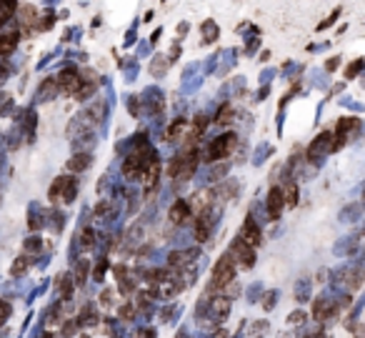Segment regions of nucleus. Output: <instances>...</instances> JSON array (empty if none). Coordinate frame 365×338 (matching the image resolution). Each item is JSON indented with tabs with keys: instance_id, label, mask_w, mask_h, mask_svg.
I'll return each mask as SVG.
<instances>
[{
	"instance_id": "37998d69",
	"label": "nucleus",
	"mask_w": 365,
	"mask_h": 338,
	"mask_svg": "<svg viewBox=\"0 0 365 338\" xmlns=\"http://www.w3.org/2000/svg\"><path fill=\"white\" fill-rule=\"evenodd\" d=\"M128 108H130L133 116H140V95H130L128 98Z\"/></svg>"
},
{
	"instance_id": "a211bd4d",
	"label": "nucleus",
	"mask_w": 365,
	"mask_h": 338,
	"mask_svg": "<svg viewBox=\"0 0 365 338\" xmlns=\"http://www.w3.org/2000/svg\"><path fill=\"white\" fill-rule=\"evenodd\" d=\"M185 130H188V118H175L168 130H165V138L168 140H178V138H185Z\"/></svg>"
},
{
	"instance_id": "c756f323",
	"label": "nucleus",
	"mask_w": 365,
	"mask_h": 338,
	"mask_svg": "<svg viewBox=\"0 0 365 338\" xmlns=\"http://www.w3.org/2000/svg\"><path fill=\"white\" fill-rule=\"evenodd\" d=\"M365 68V60L363 58H355L348 68H345V81H353V78H358V73Z\"/></svg>"
},
{
	"instance_id": "4468645a",
	"label": "nucleus",
	"mask_w": 365,
	"mask_h": 338,
	"mask_svg": "<svg viewBox=\"0 0 365 338\" xmlns=\"http://www.w3.org/2000/svg\"><path fill=\"white\" fill-rule=\"evenodd\" d=\"M210 196H215L220 203H225V201H233V198L238 196V180H233V178H225V183H220L218 188H213V191H210Z\"/></svg>"
},
{
	"instance_id": "6ab92c4d",
	"label": "nucleus",
	"mask_w": 365,
	"mask_h": 338,
	"mask_svg": "<svg viewBox=\"0 0 365 338\" xmlns=\"http://www.w3.org/2000/svg\"><path fill=\"white\" fill-rule=\"evenodd\" d=\"M98 88H100V81H83V78H80V88L73 95H75V100H88Z\"/></svg>"
},
{
	"instance_id": "bf43d9fd",
	"label": "nucleus",
	"mask_w": 365,
	"mask_h": 338,
	"mask_svg": "<svg viewBox=\"0 0 365 338\" xmlns=\"http://www.w3.org/2000/svg\"><path fill=\"white\" fill-rule=\"evenodd\" d=\"M43 338H50V336H48V333H45V336H43Z\"/></svg>"
},
{
	"instance_id": "4c0bfd02",
	"label": "nucleus",
	"mask_w": 365,
	"mask_h": 338,
	"mask_svg": "<svg viewBox=\"0 0 365 338\" xmlns=\"http://www.w3.org/2000/svg\"><path fill=\"white\" fill-rule=\"evenodd\" d=\"M93 213H95V218H105V215H110V213H113V206H110L108 201H100V203L95 206V211H93Z\"/></svg>"
},
{
	"instance_id": "f704fd0d",
	"label": "nucleus",
	"mask_w": 365,
	"mask_h": 338,
	"mask_svg": "<svg viewBox=\"0 0 365 338\" xmlns=\"http://www.w3.org/2000/svg\"><path fill=\"white\" fill-rule=\"evenodd\" d=\"M23 248H25V253H38L40 248H43V241H40L38 236H30V238H25Z\"/></svg>"
},
{
	"instance_id": "a18cd8bd",
	"label": "nucleus",
	"mask_w": 365,
	"mask_h": 338,
	"mask_svg": "<svg viewBox=\"0 0 365 338\" xmlns=\"http://www.w3.org/2000/svg\"><path fill=\"white\" fill-rule=\"evenodd\" d=\"M75 328H78V321H65V323H63V336L70 338V336L75 333Z\"/></svg>"
},
{
	"instance_id": "864d4df0",
	"label": "nucleus",
	"mask_w": 365,
	"mask_h": 338,
	"mask_svg": "<svg viewBox=\"0 0 365 338\" xmlns=\"http://www.w3.org/2000/svg\"><path fill=\"white\" fill-rule=\"evenodd\" d=\"M265 328H268L265 323H255V326H253V331H250V336H253V338H258V333H260V331H265Z\"/></svg>"
},
{
	"instance_id": "72a5a7b5",
	"label": "nucleus",
	"mask_w": 365,
	"mask_h": 338,
	"mask_svg": "<svg viewBox=\"0 0 365 338\" xmlns=\"http://www.w3.org/2000/svg\"><path fill=\"white\" fill-rule=\"evenodd\" d=\"M340 13H343V8H333V13L325 18V20H323V23H318V33H323V30H325V28H330L338 18H340Z\"/></svg>"
},
{
	"instance_id": "9d476101",
	"label": "nucleus",
	"mask_w": 365,
	"mask_h": 338,
	"mask_svg": "<svg viewBox=\"0 0 365 338\" xmlns=\"http://www.w3.org/2000/svg\"><path fill=\"white\" fill-rule=\"evenodd\" d=\"M240 241L250 246V248H258L263 243V233L258 228V223L253 218H245V223H243V228H240Z\"/></svg>"
},
{
	"instance_id": "603ef678",
	"label": "nucleus",
	"mask_w": 365,
	"mask_h": 338,
	"mask_svg": "<svg viewBox=\"0 0 365 338\" xmlns=\"http://www.w3.org/2000/svg\"><path fill=\"white\" fill-rule=\"evenodd\" d=\"M8 73H10V65H8V63H5V58H3V60H0V78H5Z\"/></svg>"
},
{
	"instance_id": "3c124183",
	"label": "nucleus",
	"mask_w": 365,
	"mask_h": 338,
	"mask_svg": "<svg viewBox=\"0 0 365 338\" xmlns=\"http://www.w3.org/2000/svg\"><path fill=\"white\" fill-rule=\"evenodd\" d=\"M28 225H30V228H33V231H38V228H40V225H43V220H38V215H30V220H28Z\"/></svg>"
},
{
	"instance_id": "c03bdc74",
	"label": "nucleus",
	"mask_w": 365,
	"mask_h": 338,
	"mask_svg": "<svg viewBox=\"0 0 365 338\" xmlns=\"http://www.w3.org/2000/svg\"><path fill=\"white\" fill-rule=\"evenodd\" d=\"M105 271H108V260L103 258V260L98 263V266H95V271H93V278H95V281H100V278L105 276Z\"/></svg>"
},
{
	"instance_id": "bb28decb",
	"label": "nucleus",
	"mask_w": 365,
	"mask_h": 338,
	"mask_svg": "<svg viewBox=\"0 0 365 338\" xmlns=\"http://www.w3.org/2000/svg\"><path fill=\"white\" fill-rule=\"evenodd\" d=\"M53 25H55V13H50V10H48L45 15H40V18H38L35 30H38V33H45V30H50Z\"/></svg>"
},
{
	"instance_id": "6e6552de",
	"label": "nucleus",
	"mask_w": 365,
	"mask_h": 338,
	"mask_svg": "<svg viewBox=\"0 0 365 338\" xmlns=\"http://www.w3.org/2000/svg\"><path fill=\"white\" fill-rule=\"evenodd\" d=\"M55 81H58V90L60 93H75L80 88V73L75 68H63L58 75H55Z\"/></svg>"
},
{
	"instance_id": "052dcab7",
	"label": "nucleus",
	"mask_w": 365,
	"mask_h": 338,
	"mask_svg": "<svg viewBox=\"0 0 365 338\" xmlns=\"http://www.w3.org/2000/svg\"><path fill=\"white\" fill-rule=\"evenodd\" d=\"M83 338H88V336H83Z\"/></svg>"
},
{
	"instance_id": "5fc2aeb1",
	"label": "nucleus",
	"mask_w": 365,
	"mask_h": 338,
	"mask_svg": "<svg viewBox=\"0 0 365 338\" xmlns=\"http://www.w3.org/2000/svg\"><path fill=\"white\" fill-rule=\"evenodd\" d=\"M188 30H190V23H180V25H178V35H180V38L188 35Z\"/></svg>"
},
{
	"instance_id": "7c9ffc66",
	"label": "nucleus",
	"mask_w": 365,
	"mask_h": 338,
	"mask_svg": "<svg viewBox=\"0 0 365 338\" xmlns=\"http://www.w3.org/2000/svg\"><path fill=\"white\" fill-rule=\"evenodd\" d=\"M63 183H65V175L55 178V183L50 185V191H48V198H50V203H58V201H60V193H63Z\"/></svg>"
},
{
	"instance_id": "ea45409f",
	"label": "nucleus",
	"mask_w": 365,
	"mask_h": 338,
	"mask_svg": "<svg viewBox=\"0 0 365 338\" xmlns=\"http://www.w3.org/2000/svg\"><path fill=\"white\" fill-rule=\"evenodd\" d=\"M223 175H228V163L215 166V168H213V173H210V180H223Z\"/></svg>"
},
{
	"instance_id": "20e7f679",
	"label": "nucleus",
	"mask_w": 365,
	"mask_h": 338,
	"mask_svg": "<svg viewBox=\"0 0 365 338\" xmlns=\"http://www.w3.org/2000/svg\"><path fill=\"white\" fill-rule=\"evenodd\" d=\"M15 15H18V25H20L18 30H20V35H33L35 33V25H38V18H40L38 8L35 5H18Z\"/></svg>"
},
{
	"instance_id": "1a4fd4ad",
	"label": "nucleus",
	"mask_w": 365,
	"mask_h": 338,
	"mask_svg": "<svg viewBox=\"0 0 365 338\" xmlns=\"http://www.w3.org/2000/svg\"><path fill=\"white\" fill-rule=\"evenodd\" d=\"M265 208H268L270 220H278V218H280V213L285 211V201H283V188H280V185H273L270 191H268Z\"/></svg>"
},
{
	"instance_id": "2f4dec72",
	"label": "nucleus",
	"mask_w": 365,
	"mask_h": 338,
	"mask_svg": "<svg viewBox=\"0 0 365 338\" xmlns=\"http://www.w3.org/2000/svg\"><path fill=\"white\" fill-rule=\"evenodd\" d=\"M15 10H18V3H13V5H0V28H3V25L15 15Z\"/></svg>"
},
{
	"instance_id": "39448f33",
	"label": "nucleus",
	"mask_w": 365,
	"mask_h": 338,
	"mask_svg": "<svg viewBox=\"0 0 365 338\" xmlns=\"http://www.w3.org/2000/svg\"><path fill=\"white\" fill-rule=\"evenodd\" d=\"M330 145H333V133L330 130H323V133H318L315 138H313V143L308 145V150H305V158L308 161H318V158H323L330 150Z\"/></svg>"
},
{
	"instance_id": "5701e85b",
	"label": "nucleus",
	"mask_w": 365,
	"mask_h": 338,
	"mask_svg": "<svg viewBox=\"0 0 365 338\" xmlns=\"http://www.w3.org/2000/svg\"><path fill=\"white\" fill-rule=\"evenodd\" d=\"M210 308H213V316L220 321V318H225L228 311H230V300H228L225 296H218V298L210 300Z\"/></svg>"
},
{
	"instance_id": "f3484780",
	"label": "nucleus",
	"mask_w": 365,
	"mask_h": 338,
	"mask_svg": "<svg viewBox=\"0 0 365 338\" xmlns=\"http://www.w3.org/2000/svg\"><path fill=\"white\" fill-rule=\"evenodd\" d=\"M200 33H203V43H215L218 38H220V28L213 18H205L200 25Z\"/></svg>"
},
{
	"instance_id": "423d86ee",
	"label": "nucleus",
	"mask_w": 365,
	"mask_h": 338,
	"mask_svg": "<svg viewBox=\"0 0 365 338\" xmlns=\"http://www.w3.org/2000/svg\"><path fill=\"white\" fill-rule=\"evenodd\" d=\"M228 255L233 258V263H235V266H240L243 271L253 268V263H255V251H253L250 246H245L243 241H235Z\"/></svg>"
},
{
	"instance_id": "7ed1b4c3",
	"label": "nucleus",
	"mask_w": 365,
	"mask_h": 338,
	"mask_svg": "<svg viewBox=\"0 0 365 338\" xmlns=\"http://www.w3.org/2000/svg\"><path fill=\"white\" fill-rule=\"evenodd\" d=\"M233 278H235V263H233L230 255H223L213 268V283L210 286L213 288H225V286L233 283Z\"/></svg>"
},
{
	"instance_id": "4d7b16f0",
	"label": "nucleus",
	"mask_w": 365,
	"mask_h": 338,
	"mask_svg": "<svg viewBox=\"0 0 365 338\" xmlns=\"http://www.w3.org/2000/svg\"><path fill=\"white\" fill-rule=\"evenodd\" d=\"M160 33H163V30H160V28H158V30H155V33L150 35V43H158V38H160Z\"/></svg>"
},
{
	"instance_id": "b1692460",
	"label": "nucleus",
	"mask_w": 365,
	"mask_h": 338,
	"mask_svg": "<svg viewBox=\"0 0 365 338\" xmlns=\"http://www.w3.org/2000/svg\"><path fill=\"white\" fill-rule=\"evenodd\" d=\"M298 198H300L298 185H295L293 180H288V183H285V188H283V201H285V206H288V208H295V206H298Z\"/></svg>"
},
{
	"instance_id": "0eeeda50",
	"label": "nucleus",
	"mask_w": 365,
	"mask_h": 338,
	"mask_svg": "<svg viewBox=\"0 0 365 338\" xmlns=\"http://www.w3.org/2000/svg\"><path fill=\"white\" fill-rule=\"evenodd\" d=\"M150 156H153V153H150ZM150 156H148V153H130V156L123 161V175H125V180L140 178V175H143V168H145L148 161H150Z\"/></svg>"
},
{
	"instance_id": "a19ab883",
	"label": "nucleus",
	"mask_w": 365,
	"mask_h": 338,
	"mask_svg": "<svg viewBox=\"0 0 365 338\" xmlns=\"http://www.w3.org/2000/svg\"><path fill=\"white\" fill-rule=\"evenodd\" d=\"M133 316H135V308H133V303L120 306V318H123V321H133Z\"/></svg>"
},
{
	"instance_id": "58836bf2",
	"label": "nucleus",
	"mask_w": 365,
	"mask_h": 338,
	"mask_svg": "<svg viewBox=\"0 0 365 338\" xmlns=\"http://www.w3.org/2000/svg\"><path fill=\"white\" fill-rule=\"evenodd\" d=\"M80 323H88V326H93V323H98V313L93 311V306H88V308H83V321Z\"/></svg>"
},
{
	"instance_id": "473e14b6",
	"label": "nucleus",
	"mask_w": 365,
	"mask_h": 338,
	"mask_svg": "<svg viewBox=\"0 0 365 338\" xmlns=\"http://www.w3.org/2000/svg\"><path fill=\"white\" fill-rule=\"evenodd\" d=\"M85 276H88V260H78V266H75V273H73L75 283L80 286V283L85 281Z\"/></svg>"
},
{
	"instance_id": "dca6fc26",
	"label": "nucleus",
	"mask_w": 365,
	"mask_h": 338,
	"mask_svg": "<svg viewBox=\"0 0 365 338\" xmlns=\"http://www.w3.org/2000/svg\"><path fill=\"white\" fill-rule=\"evenodd\" d=\"M58 81H55V75H50V78H45L43 83H40V88H38V98L40 100H55L58 98Z\"/></svg>"
},
{
	"instance_id": "f257e3e1",
	"label": "nucleus",
	"mask_w": 365,
	"mask_h": 338,
	"mask_svg": "<svg viewBox=\"0 0 365 338\" xmlns=\"http://www.w3.org/2000/svg\"><path fill=\"white\" fill-rule=\"evenodd\" d=\"M198 163H200V156L198 150H185V153L170 158L168 168H165V175L168 178H178V180H190L198 170Z\"/></svg>"
},
{
	"instance_id": "aec40b11",
	"label": "nucleus",
	"mask_w": 365,
	"mask_h": 338,
	"mask_svg": "<svg viewBox=\"0 0 365 338\" xmlns=\"http://www.w3.org/2000/svg\"><path fill=\"white\" fill-rule=\"evenodd\" d=\"M83 116L88 118V123H100L103 118H105V103L103 100H95V103H90L88 108H85V113Z\"/></svg>"
},
{
	"instance_id": "412c9836",
	"label": "nucleus",
	"mask_w": 365,
	"mask_h": 338,
	"mask_svg": "<svg viewBox=\"0 0 365 338\" xmlns=\"http://www.w3.org/2000/svg\"><path fill=\"white\" fill-rule=\"evenodd\" d=\"M75 196H78V178H73V175H65L60 201H63V203H73V201H75Z\"/></svg>"
},
{
	"instance_id": "79ce46f5",
	"label": "nucleus",
	"mask_w": 365,
	"mask_h": 338,
	"mask_svg": "<svg viewBox=\"0 0 365 338\" xmlns=\"http://www.w3.org/2000/svg\"><path fill=\"white\" fill-rule=\"evenodd\" d=\"M10 318V306L5 303L3 298H0V326H5V321Z\"/></svg>"
},
{
	"instance_id": "a878e982",
	"label": "nucleus",
	"mask_w": 365,
	"mask_h": 338,
	"mask_svg": "<svg viewBox=\"0 0 365 338\" xmlns=\"http://www.w3.org/2000/svg\"><path fill=\"white\" fill-rule=\"evenodd\" d=\"M188 255H193V253H185V251H173V253L168 255V266H170V268H183L185 263L190 260Z\"/></svg>"
},
{
	"instance_id": "de8ad7c7",
	"label": "nucleus",
	"mask_w": 365,
	"mask_h": 338,
	"mask_svg": "<svg viewBox=\"0 0 365 338\" xmlns=\"http://www.w3.org/2000/svg\"><path fill=\"white\" fill-rule=\"evenodd\" d=\"M100 303H103L105 308L113 303V291H103V293H100Z\"/></svg>"
},
{
	"instance_id": "09e8293b",
	"label": "nucleus",
	"mask_w": 365,
	"mask_h": 338,
	"mask_svg": "<svg viewBox=\"0 0 365 338\" xmlns=\"http://www.w3.org/2000/svg\"><path fill=\"white\" fill-rule=\"evenodd\" d=\"M338 65H340V58L335 55V58H330V60L325 63V70H328V73H333V70H338Z\"/></svg>"
},
{
	"instance_id": "e433bc0d",
	"label": "nucleus",
	"mask_w": 365,
	"mask_h": 338,
	"mask_svg": "<svg viewBox=\"0 0 365 338\" xmlns=\"http://www.w3.org/2000/svg\"><path fill=\"white\" fill-rule=\"evenodd\" d=\"M80 246H83V248H93L95 246V233L90 228H85L83 233H80Z\"/></svg>"
},
{
	"instance_id": "49530a36",
	"label": "nucleus",
	"mask_w": 365,
	"mask_h": 338,
	"mask_svg": "<svg viewBox=\"0 0 365 338\" xmlns=\"http://www.w3.org/2000/svg\"><path fill=\"white\" fill-rule=\"evenodd\" d=\"M348 276H350V288H360V283H363L360 281V271H350Z\"/></svg>"
},
{
	"instance_id": "13d9d810",
	"label": "nucleus",
	"mask_w": 365,
	"mask_h": 338,
	"mask_svg": "<svg viewBox=\"0 0 365 338\" xmlns=\"http://www.w3.org/2000/svg\"><path fill=\"white\" fill-rule=\"evenodd\" d=\"M13 3H18V0H0V5H13Z\"/></svg>"
},
{
	"instance_id": "2eb2a0df",
	"label": "nucleus",
	"mask_w": 365,
	"mask_h": 338,
	"mask_svg": "<svg viewBox=\"0 0 365 338\" xmlns=\"http://www.w3.org/2000/svg\"><path fill=\"white\" fill-rule=\"evenodd\" d=\"M90 163H93V158H90V153H75L68 163H65V168L70 170V173H83V170H88L90 168Z\"/></svg>"
},
{
	"instance_id": "f8f14e48",
	"label": "nucleus",
	"mask_w": 365,
	"mask_h": 338,
	"mask_svg": "<svg viewBox=\"0 0 365 338\" xmlns=\"http://www.w3.org/2000/svg\"><path fill=\"white\" fill-rule=\"evenodd\" d=\"M168 218H170V223H173V225H183V223H188V220L193 218V211H190L188 201H185V198H178V201L170 206Z\"/></svg>"
},
{
	"instance_id": "c9c22d12",
	"label": "nucleus",
	"mask_w": 365,
	"mask_h": 338,
	"mask_svg": "<svg viewBox=\"0 0 365 338\" xmlns=\"http://www.w3.org/2000/svg\"><path fill=\"white\" fill-rule=\"evenodd\" d=\"M58 288H60V296H63V298H70V293H73L70 276H60V281H58Z\"/></svg>"
},
{
	"instance_id": "393cba45",
	"label": "nucleus",
	"mask_w": 365,
	"mask_h": 338,
	"mask_svg": "<svg viewBox=\"0 0 365 338\" xmlns=\"http://www.w3.org/2000/svg\"><path fill=\"white\" fill-rule=\"evenodd\" d=\"M330 313H333V308H330V303H328L325 298H318L315 303H313V318L315 321H325Z\"/></svg>"
},
{
	"instance_id": "cd10ccee",
	"label": "nucleus",
	"mask_w": 365,
	"mask_h": 338,
	"mask_svg": "<svg viewBox=\"0 0 365 338\" xmlns=\"http://www.w3.org/2000/svg\"><path fill=\"white\" fill-rule=\"evenodd\" d=\"M28 268H30V260H28V255H18V258H15V263L10 266V276H23Z\"/></svg>"
},
{
	"instance_id": "6e6d98bb",
	"label": "nucleus",
	"mask_w": 365,
	"mask_h": 338,
	"mask_svg": "<svg viewBox=\"0 0 365 338\" xmlns=\"http://www.w3.org/2000/svg\"><path fill=\"white\" fill-rule=\"evenodd\" d=\"M153 336H155V331H153V328H143V331L138 333V338H153Z\"/></svg>"
},
{
	"instance_id": "4be33fe9",
	"label": "nucleus",
	"mask_w": 365,
	"mask_h": 338,
	"mask_svg": "<svg viewBox=\"0 0 365 338\" xmlns=\"http://www.w3.org/2000/svg\"><path fill=\"white\" fill-rule=\"evenodd\" d=\"M168 65H170V63L165 60V55L158 53V55L150 60V75H153V78H163V75L168 73Z\"/></svg>"
},
{
	"instance_id": "9b49d317",
	"label": "nucleus",
	"mask_w": 365,
	"mask_h": 338,
	"mask_svg": "<svg viewBox=\"0 0 365 338\" xmlns=\"http://www.w3.org/2000/svg\"><path fill=\"white\" fill-rule=\"evenodd\" d=\"M18 43H20V30H18V28L3 30V33H0V58L13 55L15 48H18Z\"/></svg>"
},
{
	"instance_id": "ddd939ff",
	"label": "nucleus",
	"mask_w": 365,
	"mask_h": 338,
	"mask_svg": "<svg viewBox=\"0 0 365 338\" xmlns=\"http://www.w3.org/2000/svg\"><path fill=\"white\" fill-rule=\"evenodd\" d=\"M143 180H145V191L148 193L158 188V180H160V161H158V156H150L148 166L143 168Z\"/></svg>"
},
{
	"instance_id": "8fccbe9b",
	"label": "nucleus",
	"mask_w": 365,
	"mask_h": 338,
	"mask_svg": "<svg viewBox=\"0 0 365 338\" xmlns=\"http://www.w3.org/2000/svg\"><path fill=\"white\" fill-rule=\"evenodd\" d=\"M303 321H305V313H303V311H295V313L290 316V323H293V326H298V323H303Z\"/></svg>"
},
{
	"instance_id": "c85d7f7f",
	"label": "nucleus",
	"mask_w": 365,
	"mask_h": 338,
	"mask_svg": "<svg viewBox=\"0 0 365 338\" xmlns=\"http://www.w3.org/2000/svg\"><path fill=\"white\" fill-rule=\"evenodd\" d=\"M215 123H218V126H223V128L233 123V108H230V105H220L218 116H215Z\"/></svg>"
},
{
	"instance_id": "f03ea898",
	"label": "nucleus",
	"mask_w": 365,
	"mask_h": 338,
	"mask_svg": "<svg viewBox=\"0 0 365 338\" xmlns=\"http://www.w3.org/2000/svg\"><path fill=\"white\" fill-rule=\"evenodd\" d=\"M235 145H238V135L233 133V130H228V133H220L218 138H213L210 140V145H208V150H205V163H215V161H225L233 150H235Z\"/></svg>"
}]
</instances>
